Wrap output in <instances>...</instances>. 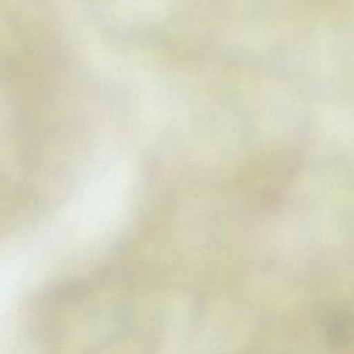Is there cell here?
Listing matches in <instances>:
<instances>
[{"label": "cell", "mask_w": 354, "mask_h": 354, "mask_svg": "<svg viewBox=\"0 0 354 354\" xmlns=\"http://www.w3.org/2000/svg\"><path fill=\"white\" fill-rule=\"evenodd\" d=\"M134 299L111 271L68 278L35 299L30 332L46 354H136L140 318Z\"/></svg>", "instance_id": "obj_1"}]
</instances>
